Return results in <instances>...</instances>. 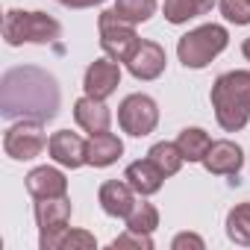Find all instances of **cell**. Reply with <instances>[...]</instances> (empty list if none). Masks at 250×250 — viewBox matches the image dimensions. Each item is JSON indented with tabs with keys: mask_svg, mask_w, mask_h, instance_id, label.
I'll list each match as a JSON object with an SVG mask.
<instances>
[{
	"mask_svg": "<svg viewBox=\"0 0 250 250\" xmlns=\"http://www.w3.org/2000/svg\"><path fill=\"white\" fill-rule=\"evenodd\" d=\"M124 180L133 186V191H136V194L150 197V194H156V191L162 188L165 174H162L150 159H139V162L127 165V171H124Z\"/></svg>",
	"mask_w": 250,
	"mask_h": 250,
	"instance_id": "obj_17",
	"label": "cell"
},
{
	"mask_svg": "<svg viewBox=\"0 0 250 250\" xmlns=\"http://www.w3.org/2000/svg\"><path fill=\"white\" fill-rule=\"evenodd\" d=\"M227 235H229V241H235L241 247H250V200L229 209V215H227Z\"/></svg>",
	"mask_w": 250,
	"mask_h": 250,
	"instance_id": "obj_21",
	"label": "cell"
},
{
	"mask_svg": "<svg viewBox=\"0 0 250 250\" xmlns=\"http://www.w3.org/2000/svg\"><path fill=\"white\" fill-rule=\"evenodd\" d=\"M74 121L80 124V127L85 130V133H106L109 130V124H112V112H109V106L103 103V100H97V97H80L77 103H74Z\"/></svg>",
	"mask_w": 250,
	"mask_h": 250,
	"instance_id": "obj_15",
	"label": "cell"
},
{
	"mask_svg": "<svg viewBox=\"0 0 250 250\" xmlns=\"http://www.w3.org/2000/svg\"><path fill=\"white\" fill-rule=\"evenodd\" d=\"M147 159H150L165 177H174V174L183 168V162H186V156H183V150L177 147V142H156V145L147 150Z\"/></svg>",
	"mask_w": 250,
	"mask_h": 250,
	"instance_id": "obj_20",
	"label": "cell"
},
{
	"mask_svg": "<svg viewBox=\"0 0 250 250\" xmlns=\"http://www.w3.org/2000/svg\"><path fill=\"white\" fill-rule=\"evenodd\" d=\"M165 50H162V44H156V42H142L139 44V50L130 56V62H127V71L136 77V80H145V83H150V80H156V77H162V71H165Z\"/></svg>",
	"mask_w": 250,
	"mask_h": 250,
	"instance_id": "obj_13",
	"label": "cell"
},
{
	"mask_svg": "<svg viewBox=\"0 0 250 250\" xmlns=\"http://www.w3.org/2000/svg\"><path fill=\"white\" fill-rule=\"evenodd\" d=\"M97 241H94V235L91 232H85V229H65L62 232V238H59V250H91Z\"/></svg>",
	"mask_w": 250,
	"mask_h": 250,
	"instance_id": "obj_25",
	"label": "cell"
},
{
	"mask_svg": "<svg viewBox=\"0 0 250 250\" xmlns=\"http://www.w3.org/2000/svg\"><path fill=\"white\" fill-rule=\"evenodd\" d=\"M112 9L118 12V18L130 21V24H145L156 12V0H115Z\"/></svg>",
	"mask_w": 250,
	"mask_h": 250,
	"instance_id": "obj_22",
	"label": "cell"
},
{
	"mask_svg": "<svg viewBox=\"0 0 250 250\" xmlns=\"http://www.w3.org/2000/svg\"><path fill=\"white\" fill-rule=\"evenodd\" d=\"M241 53H244V59L250 62V39H244V42H241Z\"/></svg>",
	"mask_w": 250,
	"mask_h": 250,
	"instance_id": "obj_29",
	"label": "cell"
},
{
	"mask_svg": "<svg viewBox=\"0 0 250 250\" xmlns=\"http://www.w3.org/2000/svg\"><path fill=\"white\" fill-rule=\"evenodd\" d=\"M62 36V24L47 12H24L9 9L3 18V39L9 47L21 44H53Z\"/></svg>",
	"mask_w": 250,
	"mask_h": 250,
	"instance_id": "obj_3",
	"label": "cell"
},
{
	"mask_svg": "<svg viewBox=\"0 0 250 250\" xmlns=\"http://www.w3.org/2000/svg\"><path fill=\"white\" fill-rule=\"evenodd\" d=\"M229 44V33L227 27L221 24H203V27H194L191 33H186L177 44V56L186 68L191 71H200L206 68L218 53H224Z\"/></svg>",
	"mask_w": 250,
	"mask_h": 250,
	"instance_id": "obj_4",
	"label": "cell"
},
{
	"mask_svg": "<svg viewBox=\"0 0 250 250\" xmlns=\"http://www.w3.org/2000/svg\"><path fill=\"white\" fill-rule=\"evenodd\" d=\"M127 221V229H139V232H153L156 227H159V209L153 206V203H139L136 200V206H133V212L124 218Z\"/></svg>",
	"mask_w": 250,
	"mask_h": 250,
	"instance_id": "obj_23",
	"label": "cell"
},
{
	"mask_svg": "<svg viewBox=\"0 0 250 250\" xmlns=\"http://www.w3.org/2000/svg\"><path fill=\"white\" fill-rule=\"evenodd\" d=\"M62 6H71V9H88V6H100L103 0H59Z\"/></svg>",
	"mask_w": 250,
	"mask_h": 250,
	"instance_id": "obj_28",
	"label": "cell"
},
{
	"mask_svg": "<svg viewBox=\"0 0 250 250\" xmlns=\"http://www.w3.org/2000/svg\"><path fill=\"white\" fill-rule=\"evenodd\" d=\"M97 200L109 218H127L136 206V191L127 180H106L97 191Z\"/></svg>",
	"mask_w": 250,
	"mask_h": 250,
	"instance_id": "obj_12",
	"label": "cell"
},
{
	"mask_svg": "<svg viewBox=\"0 0 250 250\" xmlns=\"http://www.w3.org/2000/svg\"><path fill=\"white\" fill-rule=\"evenodd\" d=\"M47 136H44V121H33V118H21L18 124L6 130L3 136V150L9 159L18 162H30L36 156H42V150L47 147Z\"/></svg>",
	"mask_w": 250,
	"mask_h": 250,
	"instance_id": "obj_7",
	"label": "cell"
},
{
	"mask_svg": "<svg viewBox=\"0 0 250 250\" xmlns=\"http://www.w3.org/2000/svg\"><path fill=\"white\" fill-rule=\"evenodd\" d=\"M59 109L56 80L39 68H15L3 77V112L6 118H33L50 121Z\"/></svg>",
	"mask_w": 250,
	"mask_h": 250,
	"instance_id": "obj_1",
	"label": "cell"
},
{
	"mask_svg": "<svg viewBox=\"0 0 250 250\" xmlns=\"http://www.w3.org/2000/svg\"><path fill=\"white\" fill-rule=\"evenodd\" d=\"M244 165V150L229 142V139H221V142H212L206 159H203V168L215 177H235Z\"/></svg>",
	"mask_w": 250,
	"mask_h": 250,
	"instance_id": "obj_11",
	"label": "cell"
},
{
	"mask_svg": "<svg viewBox=\"0 0 250 250\" xmlns=\"http://www.w3.org/2000/svg\"><path fill=\"white\" fill-rule=\"evenodd\" d=\"M218 6H221V15L229 24H235V27L250 24V0H221Z\"/></svg>",
	"mask_w": 250,
	"mask_h": 250,
	"instance_id": "obj_24",
	"label": "cell"
},
{
	"mask_svg": "<svg viewBox=\"0 0 250 250\" xmlns=\"http://www.w3.org/2000/svg\"><path fill=\"white\" fill-rule=\"evenodd\" d=\"M215 0H165V21L168 24H188L191 18H200L206 12H212Z\"/></svg>",
	"mask_w": 250,
	"mask_h": 250,
	"instance_id": "obj_18",
	"label": "cell"
},
{
	"mask_svg": "<svg viewBox=\"0 0 250 250\" xmlns=\"http://www.w3.org/2000/svg\"><path fill=\"white\" fill-rule=\"evenodd\" d=\"M97 27H100V47H103V53H106L109 59H115V62H124V65H127L130 56H133V53L139 50V44H142V39H139V33H136V24L118 18L115 9H106V12H100Z\"/></svg>",
	"mask_w": 250,
	"mask_h": 250,
	"instance_id": "obj_5",
	"label": "cell"
},
{
	"mask_svg": "<svg viewBox=\"0 0 250 250\" xmlns=\"http://www.w3.org/2000/svg\"><path fill=\"white\" fill-rule=\"evenodd\" d=\"M112 247L118 250V247H139V250H153V238H150V232H139V229H124L115 241H112Z\"/></svg>",
	"mask_w": 250,
	"mask_h": 250,
	"instance_id": "obj_26",
	"label": "cell"
},
{
	"mask_svg": "<svg viewBox=\"0 0 250 250\" xmlns=\"http://www.w3.org/2000/svg\"><path fill=\"white\" fill-rule=\"evenodd\" d=\"M171 247L174 250H186V247H194V250H203L206 247V241L200 238V235H194V232H180L174 241H171Z\"/></svg>",
	"mask_w": 250,
	"mask_h": 250,
	"instance_id": "obj_27",
	"label": "cell"
},
{
	"mask_svg": "<svg viewBox=\"0 0 250 250\" xmlns=\"http://www.w3.org/2000/svg\"><path fill=\"white\" fill-rule=\"evenodd\" d=\"M121 85V65L115 59H94L88 68H85V77H83V88L88 97H97V100H106L115 94V88Z\"/></svg>",
	"mask_w": 250,
	"mask_h": 250,
	"instance_id": "obj_9",
	"label": "cell"
},
{
	"mask_svg": "<svg viewBox=\"0 0 250 250\" xmlns=\"http://www.w3.org/2000/svg\"><path fill=\"white\" fill-rule=\"evenodd\" d=\"M124 153V142L115 136V133H94L85 145V165L91 168H109L121 159Z\"/></svg>",
	"mask_w": 250,
	"mask_h": 250,
	"instance_id": "obj_16",
	"label": "cell"
},
{
	"mask_svg": "<svg viewBox=\"0 0 250 250\" xmlns=\"http://www.w3.org/2000/svg\"><path fill=\"white\" fill-rule=\"evenodd\" d=\"M85 145H88V142H83L77 133H71V130H59V133L50 136V142H47V153H50V159H53L56 165L74 171V168H83V165H85Z\"/></svg>",
	"mask_w": 250,
	"mask_h": 250,
	"instance_id": "obj_10",
	"label": "cell"
},
{
	"mask_svg": "<svg viewBox=\"0 0 250 250\" xmlns=\"http://www.w3.org/2000/svg\"><path fill=\"white\" fill-rule=\"evenodd\" d=\"M118 124H121L124 133H130L136 139L150 136L156 130V124H159L156 100L147 97V94H127L118 106Z\"/></svg>",
	"mask_w": 250,
	"mask_h": 250,
	"instance_id": "obj_8",
	"label": "cell"
},
{
	"mask_svg": "<svg viewBox=\"0 0 250 250\" xmlns=\"http://www.w3.org/2000/svg\"><path fill=\"white\" fill-rule=\"evenodd\" d=\"M33 215H36V227H39V247L42 250H59V238H62V232L68 229V221H71L68 194L36 200Z\"/></svg>",
	"mask_w": 250,
	"mask_h": 250,
	"instance_id": "obj_6",
	"label": "cell"
},
{
	"mask_svg": "<svg viewBox=\"0 0 250 250\" xmlns=\"http://www.w3.org/2000/svg\"><path fill=\"white\" fill-rule=\"evenodd\" d=\"M212 109L221 130L238 133L250 121V71H227L212 83Z\"/></svg>",
	"mask_w": 250,
	"mask_h": 250,
	"instance_id": "obj_2",
	"label": "cell"
},
{
	"mask_svg": "<svg viewBox=\"0 0 250 250\" xmlns=\"http://www.w3.org/2000/svg\"><path fill=\"white\" fill-rule=\"evenodd\" d=\"M27 191L33 200H44V197H62L68 194V180L59 168H50V165H42V168H33L27 174Z\"/></svg>",
	"mask_w": 250,
	"mask_h": 250,
	"instance_id": "obj_14",
	"label": "cell"
},
{
	"mask_svg": "<svg viewBox=\"0 0 250 250\" xmlns=\"http://www.w3.org/2000/svg\"><path fill=\"white\" fill-rule=\"evenodd\" d=\"M177 147L183 150L186 162H203L206 153H209V147H212V139H209V133L200 130V127H186V130L177 136Z\"/></svg>",
	"mask_w": 250,
	"mask_h": 250,
	"instance_id": "obj_19",
	"label": "cell"
}]
</instances>
